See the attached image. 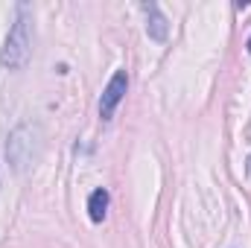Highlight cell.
I'll list each match as a JSON object with an SVG mask.
<instances>
[{
    "label": "cell",
    "instance_id": "6",
    "mask_svg": "<svg viewBox=\"0 0 251 248\" xmlns=\"http://www.w3.org/2000/svg\"><path fill=\"white\" fill-rule=\"evenodd\" d=\"M249 178H251V158H249Z\"/></svg>",
    "mask_w": 251,
    "mask_h": 248
},
{
    "label": "cell",
    "instance_id": "7",
    "mask_svg": "<svg viewBox=\"0 0 251 248\" xmlns=\"http://www.w3.org/2000/svg\"><path fill=\"white\" fill-rule=\"evenodd\" d=\"M249 53H251V38H249Z\"/></svg>",
    "mask_w": 251,
    "mask_h": 248
},
{
    "label": "cell",
    "instance_id": "3",
    "mask_svg": "<svg viewBox=\"0 0 251 248\" xmlns=\"http://www.w3.org/2000/svg\"><path fill=\"white\" fill-rule=\"evenodd\" d=\"M126 91H128V73H126V70H117V73L108 79V85H105V91H102V97H100V117H102V120H111V117H114L117 105L123 102Z\"/></svg>",
    "mask_w": 251,
    "mask_h": 248
},
{
    "label": "cell",
    "instance_id": "5",
    "mask_svg": "<svg viewBox=\"0 0 251 248\" xmlns=\"http://www.w3.org/2000/svg\"><path fill=\"white\" fill-rule=\"evenodd\" d=\"M108 201H111V196H108V190H102V187L88 196V216H91V222H102V219H105Z\"/></svg>",
    "mask_w": 251,
    "mask_h": 248
},
{
    "label": "cell",
    "instance_id": "1",
    "mask_svg": "<svg viewBox=\"0 0 251 248\" xmlns=\"http://www.w3.org/2000/svg\"><path fill=\"white\" fill-rule=\"evenodd\" d=\"M44 149V128L41 123H21L15 125L6 137V164L12 167V173H26Z\"/></svg>",
    "mask_w": 251,
    "mask_h": 248
},
{
    "label": "cell",
    "instance_id": "4",
    "mask_svg": "<svg viewBox=\"0 0 251 248\" xmlns=\"http://www.w3.org/2000/svg\"><path fill=\"white\" fill-rule=\"evenodd\" d=\"M143 12H146V35L152 38V41H167V35H170V21H167V15L158 9V3H143L140 6Z\"/></svg>",
    "mask_w": 251,
    "mask_h": 248
},
{
    "label": "cell",
    "instance_id": "2",
    "mask_svg": "<svg viewBox=\"0 0 251 248\" xmlns=\"http://www.w3.org/2000/svg\"><path fill=\"white\" fill-rule=\"evenodd\" d=\"M29 56H32V21L26 15V6H18V18L0 47V67L24 70Z\"/></svg>",
    "mask_w": 251,
    "mask_h": 248
}]
</instances>
